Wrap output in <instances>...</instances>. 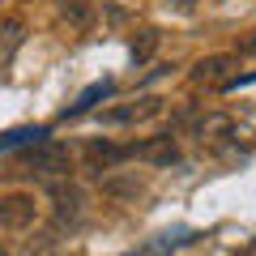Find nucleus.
<instances>
[{"mask_svg": "<svg viewBox=\"0 0 256 256\" xmlns=\"http://www.w3.org/2000/svg\"><path fill=\"white\" fill-rule=\"evenodd\" d=\"M0 256H4V252H0Z\"/></svg>", "mask_w": 256, "mask_h": 256, "instance_id": "f3484780", "label": "nucleus"}, {"mask_svg": "<svg viewBox=\"0 0 256 256\" xmlns=\"http://www.w3.org/2000/svg\"><path fill=\"white\" fill-rule=\"evenodd\" d=\"M239 56H256V30H248V34L239 38Z\"/></svg>", "mask_w": 256, "mask_h": 256, "instance_id": "2eb2a0df", "label": "nucleus"}, {"mask_svg": "<svg viewBox=\"0 0 256 256\" xmlns=\"http://www.w3.org/2000/svg\"><path fill=\"white\" fill-rule=\"evenodd\" d=\"M52 205H56V226H82L86 222V205H90V196H86L82 184L73 180H52Z\"/></svg>", "mask_w": 256, "mask_h": 256, "instance_id": "f03ea898", "label": "nucleus"}, {"mask_svg": "<svg viewBox=\"0 0 256 256\" xmlns=\"http://www.w3.org/2000/svg\"><path fill=\"white\" fill-rule=\"evenodd\" d=\"M38 218V201L30 192H4L0 196V226L4 230H26Z\"/></svg>", "mask_w": 256, "mask_h": 256, "instance_id": "39448f33", "label": "nucleus"}, {"mask_svg": "<svg viewBox=\"0 0 256 256\" xmlns=\"http://www.w3.org/2000/svg\"><path fill=\"white\" fill-rule=\"evenodd\" d=\"M235 256H256V244H244V248H239Z\"/></svg>", "mask_w": 256, "mask_h": 256, "instance_id": "dca6fc26", "label": "nucleus"}, {"mask_svg": "<svg viewBox=\"0 0 256 256\" xmlns=\"http://www.w3.org/2000/svg\"><path fill=\"white\" fill-rule=\"evenodd\" d=\"M158 52V30H137V38H132V64H146L150 56Z\"/></svg>", "mask_w": 256, "mask_h": 256, "instance_id": "f8f14e48", "label": "nucleus"}, {"mask_svg": "<svg viewBox=\"0 0 256 256\" xmlns=\"http://www.w3.org/2000/svg\"><path fill=\"white\" fill-rule=\"evenodd\" d=\"M43 137H47V128H9V132H0V154H9L18 146H34Z\"/></svg>", "mask_w": 256, "mask_h": 256, "instance_id": "9b49d317", "label": "nucleus"}, {"mask_svg": "<svg viewBox=\"0 0 256 256\" xmlns=\"http://www.w3.org/2000/svg\"><path fill=\"white\" fill-rule=\"evenodd\" d=\"M235 77H239V56H205L192 64V86H201V90H230Z\"/></svg>", "mask_w": 256, "mask_h": 256, "instance_id": "7ed1b4c3", "label": "nucleus"}, {"mask_svg": "<svg viewBox=\"0 0 256 256\" xmlns=\"http://www.w3.org/2000/svg\"><path fill=\"white\" fill-rule=\"evenodd\" d=\"M128 158H132V146H111V141H90V150H86L90 171H116Z\"/></svg>", "mask_w": 256, "mask_h": 256, "instance_id": "0eeeda50", "label": "nucleus"}, {"mask_svg": "<svg viewBox=\"0 0 256 256\" xmlns=\"http://www.w3.org/2000/svg\"><path fill=\"white\" fill-rule=\"evenodd\" d=\"M56 13H60L73 30H86L94 22V4L90 0H56Z\"/></svg>", "mask_w": 256, "mask_h": 256, "instance_id": "9d476101", "label": "nucleus"}, {"mask_svg": "<svg viewBox=\"0 0 256 256\" xmlns=\"http://www.w3.org/2000/svg\"><path fill=\"white\" fill-rule=\"evenodd\" d=\"M68 166H73V154H68V146H60V141H34L30 146V154L22 158V171L26 175H38V180H64L68 175Z\"/></svg>", "mask_w": 256, "mask_h": 256, "instance_id": "f257e3e1", "label": "nucleus"}, {"mask_svg": "<svg viewBox=\"0 0 256 256\" xmlns=\"http://www.w3.org/2000/svg\"><path fill=\"white\" fill-rule=\"evenodd\" d=\"M111 90H116V82H107V77H102V82H94V86H86V90L77 94V102L64 111V120H77V116H86V111H94V107H98V102L107 98Z\"/></svg>", "mask_w": 256, "mask_h": 256, "instance_id": "1a4fd4ad", "label": "nucleus"}, {"mask_svg": "<svg viewBox=\"0 0 256 256\" xmlns=\"http://www.w3.org/2000/svg\"><path fill=\"white\" fill-rule=\"evenodd\" d=\"M102 192H111V196H137L141 180H102Z\"/></svg>", "mask_w": 256, "mask_h": 256, "instance_id": "4468645a", "label": "nucleus"}, {"mask_svg": "<svg viewBox=\"0 0 256 256\" xmlns=\"http://www.w3.org/2000/svg\"><path fill=\"white\" fill-rule=\"evenodd\" d=\"M26 43V22L22 18H0V68L13 60Z\"/></svg>", "mask_w": 256, "mask_h": 256, "instance_id": "6e6552de", "label": "nucleus"}, {"mask_svg": "<svg viewBox=\"0 0 256 256\" xmlns=\"http://www.w3.org/2000/svg\"><path fill=\"white\" fill-rule=\"evenodd\" d=\"M222 132H230V120H226V116H205L201 124H196V137H201V141H205V137L214 141V137H222Z\"/></svg>", "mask_w": 256, "mask_h": 256, "instance_id": "ddd939ff", "label": "nucleus"}, {"mask_svg": "<svg viewBox=\"0 0 256 256\" xmlns=\"http://www.w3.org/2000/svg\"><path fill=\"white\" fill-rule=\"evenodd\" d=\"M154 116H162V98L141 94V98H128V102L107 107V111H102V124L120 128V124H141V120H154Z\"/></svg>", "mask_w": 256, "mask_h": 256, "instance_id": "20e7f679", "label": "nucleus"}, {"mask_svg": "<svg viewBox=\"0 0 256 256\" xmlns=\"http://www.w3.org/2000/svg\"><path fill=\"white\" fill-rule=\"evenodd\" d=\"M132 158H141L150 166H175L180 162V146H175L171 132H162V137H150L141 146H132Z\"/></svg>", "mask_w": 256, "mask_h": 256, "instance_id": "423d86ee", "label": "nucleus"}]
</instances>
